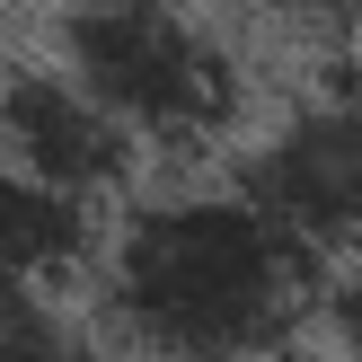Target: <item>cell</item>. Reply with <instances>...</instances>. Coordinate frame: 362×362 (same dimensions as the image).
I'll use <instances>...</instances> for the list:
<instances>
[{"label": "cell", "instance_id": "8", "mask_svg": "<svg viewBox=\"0 0 362 362\" xmlns=\"http://www.w3.org/2000/svg\"><path fill=\"white\" fill-rule=\"evenodd\" d=\"M318 327L336 336V354L362 362V265L354 274H327V300H318Z\"/></svg>", "mask_w": 362, "mask_h": 362}, {"label": "cell", "instance_id": "4", "mask_svg": "<svg viewBox=\"0 0 362 362\" xmlns=\"http://www.w3.org/2000/svg\"><path fill=\"white\" fill-rule=\"evenodd\" d=\"M0 159L27 168L35 186H53V194H71V204L98 212L106 194L133 186L141 141L124 133L98 98H80L62 71L9 62V71H0Z\"/></svg>", "mask_w": 362, "mask_h": 362}, {"label": "cell", "instance_id": "6", "mask_svg": "<svg viewBox=\"0 0 362 362\" xmlns=\"http://www.w3.org/2000/svg\"><path fill=\"white\" fill-rule=\"evenodd\" d=\"M0 362H98V345L53 292L0 283Z\"/></svg>", "mask_w": 362, "mask_h": 362}, {"label": "cell", "instance_id": "5", "mask_svg": "<svg viewBox=\"0 0 362 362\" xmlns=\"http://www.w3.org/2000/svg\"><path fill=\"white\" fill-rule=\"evenodd\" d=\"M98 212L71 204V194L35 186L27 168L0 159V283H27V292H53L62 274H80L98 257Z\"/></svg>", "mask_w": 362, "mask_h": 362}, {"label": "cell", "instance_id": "3", "mask_svg": "<svg viewBox=\"0 0 362 362\" xmlns=\"http://www.w3.org/2000/svg\"><path fill=\"white\" fill-rule=\"evenodd\" d=\"M239 194L274 212L318 265H362V88H327L274 115L239 159Z\"/></svg>", "mask_w": 362, "mask_h": 362}, {"label": "cell", "instance_id": "1", "mask_svg": "<svg viewBox=\"0 0 362 362\" xmlns=\"http://www.w3.org/2000/svg\"><path fill=\"white\" fill-rule=\"evenodd\" d=\"M327 300V265L239 186L133 204L98 247L106 336L141 362H283Z\"/></svg>", "mask_w": 362, "mask_h": 362}, {"label": "cell", "instance_id": "9", "mask_svg": "<svg viewBox=\"0 0 362 362\" xmlns=\"http://www.w3.org/2000/svg\"><path fill=\"white\" fill-rule=\"evenodd\" d=\"M98 9H186V0H62V18H98Z\"/></svg>", "mask_w": 362, "mask_h": 362}, {"label": "cell", "instance_id": "2", "mask_svg": "<svg viewBox=\"0 0 362 362\" xmlns=\"http://www.w3.org/2000/svg\"><path fill=\"white\" fill-rule=\"evenodd\" d=\"M53 71L98 98L141 151H204L239 124V53L194 9H98L53 18Z\"/></svg>", "mask_w": 362, "mask_h": 362}, {"label": "cell", "instance_id": "7", "mask_svg": "<svg viewBox=\"0 0 362 362\" xmlns=\"http://www.w3.org/2000/svg\"><path fill=\"white\" fill-rule=\"evenodd\" d=\"M265 9L310 27V35H327V45H345V53H362V0H265Z\"/></svg>", "mask_w": 362, "mask_h": 362}]
</instances>
